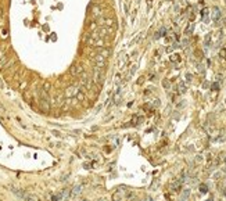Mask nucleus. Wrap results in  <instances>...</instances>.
Returning a JSON list of instances; mask_svg holds the SVG:
<instances>
[{
    "instance_id": "f257e3e1",
    "label": "nucleus",
    "mask_w": 226,
    "mask_h": 201,
    "mask_svg": "<svg viewBox=\"0 0 226 201\" xmlns=\"http://www.w3.org/2000/svg\"><path fill=\"white\" fill-rule=\"evenodd\" d=\"M83 40L87 43L89 46H97L98 49L100 47H105L104 43H105V39H103V38H100V35H98L97 32H92V33H87V35H85Z\"/></svg>"
},
{
    "instance_id": "f03ea898",
    "label": "nucleus",
    "mask_w": 226,
    "mask_h": 201,
    "mask_svg": "<svg viewBox=\"0 0 226 201\" xmlns=\"http://www.w3.org/2000/svg\"><path fill=\"white\" fill-rule=\"evenodd\" d=\"M220 10H219V7H216V6H214L212 7V10H211V18L214 20L215 22H219V20H220Z\"/></svg>"
},
{
    "instance_id": "7ed1b4c3",
    "label": "nucleus",
    "mask_w": 226,
    "mask_h": 201,
    "mask_svg": "<svg viewBox=\"0 0 226 201\" xmlns=\"http://www.w3.org/2000/svg\"><path fill=\"white\" fill-rule=\"evenodd\" d=\"M82 72H83V65H82L80 63H76V64L72 65V68H71L72 75H79V74H82Z\"/></svg>"
},
{
    "instance_id": "20e7f679",
    "label": "nucleus",
    "mask_w": 226,
    "mask_h": 201,
    "mask_svg": "<svg viewBox=\"0 0 226 201\" xmlns=\"http://www.w3.org/2000/svg\"><path fill=\"white\" fill-rule=\"evenodd\" d=\"M39 103H40V108H42L43 111H49L50 104H49V100H47V99H45V97H40Z\"/></svg>"
},
{
    "instance_id": "39448f33",
    "label": "nucleus",
    "mask_w": 226,
    "mask_h": 201,
    "mask_svg": "<svg viewBox=\"0 0 226 201\" xmlns=\"http://www.w3.org/2000/svg\"><path fill=\"white\" fill-rule=\"evenodd\" d=\"M97 54H100V56H103L104 58H108L111 56V50L108 47H100L98 49V53Z\"/></svg>"
},
{
    "instance_id": "423d86ee",
    "label": "nucleus",
    "mask_w": 226,
    "mask_h": 201,
    "mask_svg": "<svg viewBox=\"0 0 226 201\" xmlns=\"http://www.w3.org/2000/svg\"><path fill=\"white\" fill-rule=\"evenodd\" d=\"M78 92H79V90H78L75 86H69L68 89L65 90V94H67L68 97H72V96H75V94H76Z\"/></svg>"
},
{
    "instance_id": "0eeeda50",
    "label": "nucleus",
    "mask_w": 226,
    "mask_h": 201,
    "mask_svg": "<svg viewBox=\"0 0 226 201\" xmlns=\"http://www.w3.org/2000/svg\"><path fill=\"white\" fill-rule=\"evenodd\" d=\"M193 31H194V24H189L187 27H186V29H184V35L186 36H189V35H191L193 33Z\"/></svg>"
},
{
    "instance_id": "6e6552de",
    "label": "nucleus",
    "mask_w": 226,
    "mask_h": 201,
    "mask_svg": "<svg viewBox=\"0 0 226 201\" xmlns=\"http://www.w3.org/2000/svg\"><path fill=\"white\" fill-rule=\"evenodd\" d=\"M90 14H92L93 17H97V18H98V17L101 15V9H100L98 6H94V7H93V11L90 13Z\"/></svg>"
},
{
    "instance_id": "1a4fd4ad",
    "label": "nucleus",
    "mask_w": 226,
    "mask_h": 201,
    "mask_svg": "<svg viewBox=\"0 0 226 201\" xmlns=\"http://www.w3.org/2000/svg\"><path fill=\"white\" fill-rule=\"evenodd\" d=\"M211 40H212V33H207V35H205V38H204L205 46H209V45H211Z\"/></svg>"
},
{
    "instance_id": "9d476101",
    "label": "nucleus",
    "mask_w": 226,
    "mask_h": 201,
    "mask_svg": "<svg viewBox=\"0 0 226 201\" xmlns=\"http://www.w3.org/2000/svg\"><path fill=\"white\" fill-rule=\"evenodd\" d=\"M201 15H202V21L204 22H208V9H204L201 11Z\"/></svg>"
},
{
    "instance_id": "9b49d317",
    "label": "nucleus",
    "mask_w": 226,
    "mask_h": 201,
    "mask_svg": "<svg viewBox=\"0 0 226 201\" xmlns=\"http://www.w3.org/2000/svg\"><path fill=\"white\" fill-rule=\"evenodd\" d=\"M0 36H2V39H7L9 38V29H6V28L2 29L0 31Z\"/></svg>"
},
{
    "instance_id": "f8f14e48",
    "label": "nucleus",
    "mask_w": 226,
    "mask_h": 201,
    "mask_svg": "<svg viewBox=\"0 0 226 201\" xmlns=\"http://www.w3.org/2000/svg\"><path fill=\"white\" fill-rule=\"evenodd\" d=\"M178 89H179V93H184V92H186V89H187V87H186V85H184L183 82H180V83L178 85Z\"/></svg>"
},
{
    "instance_id": "ddd939ff",
    "label": "nucleus",
    "mask_w": 226,
    "mask_h": 201,
    "mask_svg": "<svg viewBox=\"0 0 226 201\" xmlns=\"http://www.w3.org/2000/svg\"><path fill=\"white\" fill-rule=\"evenodd\" d=\"M171 61H172V63H179V61H180V56H179V54H172V56H171Z\"/></svg>"
},
{
    "instance_id": "4468645a",
    "label": "nucleus",
    "mask_w": 226,
    "mask_h": 201,
    "mask_svg": "<svg viewBox=\"0 0 226 201\" xmlns=\"http://www.w3.org/2000/svg\"><path fill=\"white\" fill-rule=\"evenodd\" d=\"M194 56H196V57L198 58L200 61H201V60H202V57H204V54H202V51H200V50H196V51H194Z\"/></svg>"
},
{
    "instance_id": "2eb2a0df",
    "label": "nucleus",
    "mask_w": 226,
    "mask_h": 201,
    "mask_svg": "<svg viewBox=\"0 0 226 201\" xmlns=\"http://www.w3.org/2000/svg\"><path fill=\"white\" fill-rule=\"evenodd\" d=\"M165 33H167V28H165V27H162L160 31H158V35H160V38H161V36H165Z\"/></svg>"
},
{
    "instance_id": "dca6fc26",
    "label": "nucleus",
    "mask_w": 226,
    "mask_h": 201,
    "mask_svg": "<svg viewBox=\"0 0 226 201\" xmlns=\"http://www.w3.org/2000/svg\"><path fill=\"white\" fill-rule=\"evenodd\" d=\"M72 194H74V195H78V194H80V186L75 187V189L72 190Z\"/></svg>"
},
{
    "instance_id": "f3484780",
    "label": "nucleus",
    "mask_w": 226,
    "mask_h": 201,
    "mask_svg": "<svg viewBox=\"0 0 226 201\" xmlns=\"http://www.w3.org/2000/svg\"><path fill=\"white\" fill-rule=\"evenodd\" d=\"M219 57L220 58H226V49H222V50L219 51Z\"/></svg>"
},
{
    "instance_id": "a211bd4d",
    "label": "nucleus",
    "mask_w": 226,
    "mask_h": 201,
    "mask_svg": "<svg viewBox=\"0 0 226 201\" xmlns=\"http://www.w3.org/2000/svg\"><path fill=\"white\" fill-rule=\"evenodd\" d=\"M162 86L165 87V89H169V86H171V83L167 81V79H165V81H162Z\"/></svg>"
},
{
    "instance_id": "6ab92c4d",
    "label": "nucleus",
    "mask_w": 226,
    "mask_h": 201,
    "mask_svg": "<svg viewBox=\"0 0 226 201\" xmlns=\"http://www.w3.org/2000/svg\"><path fill=\"white\" fill-rule=\"evenodd\" d=\"M186 81L191 82V81H193V75H191V74H186Z\"/></svg>"
},
{
    "instance_id": "aec40b11",
    "label": "nucleus",
    "mask_w": 226,
    "mask_h": 201,
    "mask_svg": "<svg viewBox=\"0 0 226 201\" xmlns=\"http://www.w3.org/2000/svg\"><path fill=\"white\" fill-rule=\"evenodd\" d=\"M211 89H212V90H218V89H219V85H218V83H212Z\"/></svg>"
},
{
    "instance_id": "412c9836",
    "label": "nucleus",
    "mask_w": 226,
    "mask_h": 201,
    "mask_svg": "<svg viewBox=\"0 0 226 201\" xmlns=\"http://www.w3.org/2000/svg\"><path fill=\"white\" fill-rule=\"evenodd\" d=\"M197 68H198V72H201V74H204V67H202L201 64H198V67H197Z\"/></svg>"
},
{
    "instance_id": "4be33fe9",
    "label": "nucleus",
    "mask_w": 226,
    "mask_h": 201,
    "mask_svg": "<svg viewBox=\"0 0 226 201\" xmlns=\"http://www.w3.org/2000/svg\"><path fill=\"white\" fill-rule=\"evenodd\" d=\"M200 189H201L202 193H207V186H205V184H201V186H200Z\"/></svg>"
},
{
    "instance_id": "5701e85b",
    "label": "nucleus",
    "mask_w": 226,
    "mask_h": 201,
    "mask_svg": "<svg viewBox=\"0 0 226 201\" xmlns=\"http://www.w3.org/2000/svg\"><path fill=\"white\" fill-rule=\"evenodd\" d=\"M189 194H190V191H189V190L183 191V198H187V197H189Z\"/></svg>"
},
{
    "instance_id": "b1692460",
    "label": "nucleus",
    "mask_w": 226,
    "mask_h": 201,
    "mask_svg": "<svg viewBox=\"0 0 226 201\" xmlns=\"http://www.w3.org/2000/svg\"><path fill=\"white\" fill-rule=\"evenodd\" d=\"M143 81H144V78H143V76H142V78H140L139 81H137V83H139V85H140V83H143Z\"/></svg>"
},
{
    "instance_id": "393cba45",
    "label": "nucleus",
    "mask_w": 226,
    "mask_h": 201,
    "mask_svg": "<svg viewBox=\"0 0 226 201\" xmlns=\"http://www.w3.org/2000/svg\"><path fill=\"white\" fill-rule=\"evenodd\" d=\"M223 27H226V20H223Z\"/></svg>"
},
{
    "instance_id": "a878e982",
    "label": "nucleus",
    "mask_w": 226,
    "mask_h": 201,
    "mask_svg": "<svg viewBox=\"0 0 226 201\" xmlns=\"http://www.w3.org/2000/svg\"><path fill=\"white\" fill-rule=\"evenodd\" d=\"M2 14H3V10L0 9V17H2Z\"/></svg>"
}]
</instances>
